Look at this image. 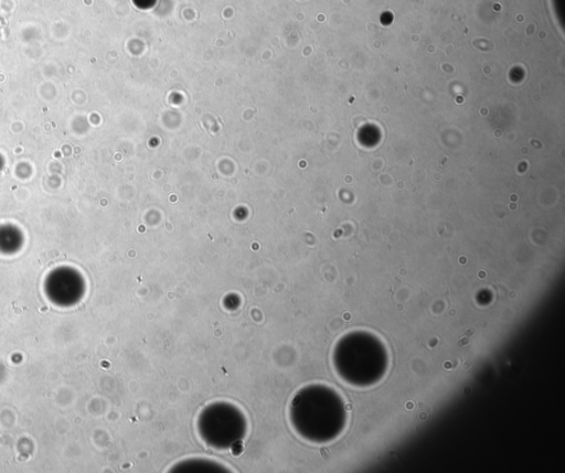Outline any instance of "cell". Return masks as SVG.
<instances>
[{
	"instance_id": "cell-1",
	"label": "cell",
	"mask_w": 565,
	"mask_h": 473,
	"mask_svg": "<svg viewBox=\"0 0 565 473\" xmlns=\"http://www.w3.org/2000/svg\"><path fill=\"white\" fill-rule=\"evenodd\" d=\"M60 281V279H56ZM62 284H58L55 281H51L49 286L47 293L52 300V302L58 305H71L76 302L78 299V287L75 284V279H70V277H62Z\"/></svg>"
},
{
	"instance_id": "cell-2",
	"label": "cell",
	"mask_w": 565,
	"mask_h": 473,
	"mask_svg": "<svg viewBox=\"0 0 565 473\" xmlns=\"http://www.w3.org/2000/svg\"><path fill=\"white\" fill-rule=\"evenodd\" d=\"M468 342H469L468 340H461V341H459V344H460V346H465V344Z\"/></svg>"
}]
</instances>
